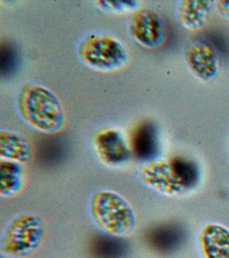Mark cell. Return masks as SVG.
I'll use <instances>...</instances> for the list:
<instances>
[{"label": "cell", "mask_w": 229, "mask_h": 258, "mask_svg": "<svg viewBox=\"0 0 229 258\" xmlns=\"http://www.w3.org/2000/svg\"><path fill=\"white\" fill-rule=\"evenodd\" d=\"M18 108L26 122L37 130L53 133L63 126L64 114L59 100L39 85L28 84L22 88Z\"/></svg>", "instance_id": "6da1fadb"}, {"label": "cell", "mask_w": 229, "mask_h": 258, "mask_svg": "<svg viewBox=\"0 0 229 258\" xmlns=\"http://www.w3.org/2000/svg\"><path fill=\"white\" fill-rule=\"evenodd\" d=\"M89 211L95 225L112 237H124L134 227V213L129 204L110 189H100L93 194L90 200Z\"/></svg>", "instance_id": "7a4b0ae2"}, {"label": "cell", "mask_w": 229, "mask_h": 258, "mask_svg": "<svg viewBox=\"0 0 229 258\" xmlns=\"http://www.w3.org/2000/svg\"><path fill=\"white\" fill-rule=\"evenodd\" d=\"M140 179L145 184L162 191L190 187L196 182V169L192 163L175 159L170 163L149 161L139 169Z\"/></svg>", "instance_id": "3957f363"}, {"label": "cell", "mask_w": 229, "mask_h": 258, "mask_svg": "<svg viewBox=\"0 0 229 258\" xmlns=\"http://www.w3.org/2000/svg\"><path fill=\"white\" fill-rule=\"evenodd\" d=\"M43 222L37 215L24 213L14 217L4 229L3 249L14 255H22L37 247L43 237Z\"/></svg>", "instance_id": "277c9868"}, {"label": "cell", "mask_w": 229, "mask_h": 258, "mask_svg": "<svg viewBox=\"0 0 229 258\" xmlns=\"http://www.w3.org/2000/svg\"><path fill=\"white\" fill-rule=\"evenodd\" d=\"M79 54L88 66L100 70H114L126 60L125 49L115 38L102 34H91L82 40Z\"/></svg>", "instance_id": "5b68a950"}, {"label": "cell", "mask_w": 229, "mask_h": 258, "mask_svg": "<svg viewBox=\"0 0 229 258\" xmlns=\"http://www.w3.org/2000/svg\"><path fill=\"white\" fill-rule=\"evenodd\" d=\"M129 29L138 42L149 48L160 46L166 34L164 22L160 16L152 10L144 8L132 14Z\"/></svg>", "instance_id": "8992f818"}, {"label": "cell", "mask_w": 229, "mask_h": 258, "mask_svg": "<svg viewBox=\"0 0 229 258\" xmlns=\"http://www.w3.org/2000/svg\"><path fill=\"white\" fill-rule=\"evenodd\" d=\"M185 57L191 70L200 78H212L218 72V56L210 42L204 38H193L187 43Z\"/></svg>", "instance_id": "52a82bcc"}, {"label": "cell", "mask_w": 229, "mask_h": 258, "mask_svg": "<svg viewBox=\"0 0 229 258\" xmlns=\"http://www.w3.org/2000/svg\"><path fill=\"white\" fill-rule=\"evenodd\" d=\"M96 150L102 160L110 165H119L127 160L130 150L122 135L113 129H106L95 139Z\"/></svg>", "instance_id": "ba28073f"}, {"label": "cell", "mask_w": 229, "mask_h": 258, "mask_svg": "<svg viewBox=\"0 0 229 258\" xmlns=\"http://www.w3.org/2000/svg\"><path fill=\"white\" fill-rule=\"evenodd\" d=\"M200 245L204 258H229V231L220 225H207L201 232Z\"/></svg>", "instance_id": "9c48e42d"}, {"label": "cell", "mask_w": 229, "mask_h": 258, "mask_svg": "<svg viewBox=\"0 0 229 258\" xmlns=\"http://www.w3.org/2000/svg\"><path fill=\"white\" fill-rule=\"evenodd\" d=\"M0 155L2 159L22 163L29 160L31 151L27 141L19 135L9 131H2Z\"/></svg>", "instance_id": "30bf717a"}, {"label": "cell", "mask_w": 229, "mask_h": 258, "mask_svg": "<svg viewBox=\"0 0 229 258\" xmlns=\"http://www.w3.org/2000/svg\"><path fill=\"white\" fill-rule=\"evenodd\" d=\"M24 183L21 163L2 159L0 162V194L11 197L21 190Z\"/></svg>", "instance_id": "8fae6325"}, {"label": "cell", "mask_w": 229, "mask_h": 258, "mask_svg": "<svg viewBox=\"0 0 229 258\" xmlns=\"http://www.w3.org/2000/svg\"><path fill=\"white\" fill-rule=\"evenodd\" d=\"M210 2L206 1H182L178 6L179 15L185 25L198 28L206 22L210 13Z\"/></svg>", "instance_id": "7c38bea8"}, {"label": "cell", "mask_w": 229, "mask_h": 258, "mask_svg": "<svg viewBox=\"0 0 229 258\" xmlns=\"http://www.w3.org/2000/svg\"><path fill=\"white\" fill-rule=\"evenodd\" d=\"M133 147L140 156H149L156 148V133L154 127L144 124L138 127L134 135Z\"/></svg>", "instance_id": "4fadbf2b"}, {"label": "cell", "mask_w": 229, "mask_h": 258, "mask_svg": "<svg viewBox=\"0 0 229 258\" xmlns=\"http://www.w3.org/2000/svg\"><path fill=\"white\" fill-rule=\"evenodd\" d=\"M17 52L9 44L2 46L0 70L2 74L10 73L15 68L17 63Z\"/></svg>", "instance_id": "5bb4252c"}, {"label": "cell", "mask_w": 229, "mask_h": 258, "mask_svg": "<svg viewBox=\"0 0 229 258\" xmlns=\"http://www.w3.org/2000/svg\"><path fill=\"white\" fill-rule=\"evenodd\" d=\"M218 8L223 14L229 16V2H219Z\"/></svg>", "instance_id": "9a60e30c"}]
</instances>
